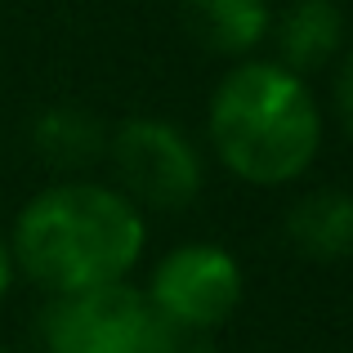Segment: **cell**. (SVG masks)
I'll return each instance as SVG.
<instances>
[{"mask_svg": "<svg viewBox=\"0 0 353 353\" xmlns=\"http://www.w3.org/2000/svg\"><path fill=\"white\" fill-rule=\"evenodd\" d=\"M14 268L45 295H81L134 273L148 246L143 210L112 183L63 179L41 188L14 219Z\"/></svg>", "mask_w": 353, "mask_h": 353, "instance_id": "6da1fadb", "label": "cell"}, {"mask_svg": "<svg viewBox=\"0 0 353 353\" xmlns=\"http://www.w3.org/2000/svg\"><path fill=\"white\" fill-rule=\"evenodd\" d=\"M215 161L250 188H282L322 152V108L309 81L273 59H241L219 77L206 108Z\"/></svg>", "mask_w": 353, "mask_h": 353, "instance_id": "7a4b0ae2", "label": "cell"}, {"mask_svg": "<svg viewBox=\"0 0 353 353\" xmlns=\"http://www.w3.org/2000/svg\"><path fill=\"white\" fill-rule=\"evenodd\" d=\"M241 264L219 241H183L157 259L143 300L157 318L188 331H219L241 304Z\"/></svg>", "mask_w": 353, "mask_h": 353, "instance_id": "3957f363", "label": "cell"}, {"mask_svg": "<svg viewBox=\"0 0 353 353\" xmlns=\"http://www.w3.org/2000/svg\"><path fill=\"white\" fill-rule=\"evenodd\" d=\"M117 183L134 206L183 210L201 192V152L179 125L157 117H134L108 139Z\"/></svg>", "mask_w": 353, "mask_h": 353, "instance_id": "277c9868", "label": "cell"}, {"mask_svg": "<svg viewBox=\"0 0 353 353\" xmlns=\"http://www.w3.org/2000/svg\"><path fill=\"white\" fill-rule=\"evenodd\" d=\"M148 300L130 282L81 295H50L41 313L45 353H143Z\"/></svg>", "mask_w": 353, "mask_h": 353, "instance_id": "5b68a950", "label": "cell"}, {"mask_svg": "<svg viewBox=\"0 0 353 353\" xmlns=\"http://www.w3.org/2000/svg\"><path fill=\"white\" fill-rule=\"evenodd\" d=\"M268 36L277 41L273 63L309 81V72L331 68L345 50V9L336 0H291L273 18Z\"/></svg>", "mask_w": 353, "mask_h": 353, "instance_id": "8992f818", "label": "cell"}, {"mask_svg": "<svg viewBox=\"0 0 353 353\" xmlns=\"http://www.w3.org/2000/svg\"><path fill=\"white\" fill-rule=\"evenodd\" d=\"M183 32L219 59H246L273 32V5L268 0H183Z\"/></svg>", "mask_w": 353, "mask_h": 353, "instance_id": "52a82bcc", "label": "cell"}, {"mask_svg": "<svg viewBox=\"0 0 353 353\" xmlns=\"http://www.w3.org/2000/svg\"><path fill=\"white\" fill-rule=\"evenodd\" d=\"M286 241L304 259H345L353 250V197L340 188H313L286 210Z\"/></svg>", "mask_w": 353, "mask_h": 353, "instance_id": "ba28073f", "label": "cell"}, {"mask_svg": "<svg viewBox=\"0 0 353 353\" xmlns=\"http://www.w3.org/2000/svg\"><path fill=\"white\" fill-rule=\"evenodd\" d=\"M36 152L54 165V170H85L90 161L108 152V134L90 112L81 108H50L36 121Z\"/></svg>", "mask_w": 353, "mask_h": 353, "instance_id": "9c48e42d", "label": "cell"}, {"mask_svg": "<svg viewBox=\"0 0 353 353\" xmlns=\"http://www.w3.org/2000/svg\"><path fill=\"white\" fill-rule=\"evenodd\" d=\"M143 353H215L206 331H188L179 322H165L148 309V336H143Z\"/></svg>", "mask_w": 353, "mask_h": 353, "instance_id": "30bf717a", "label": "cell"}, {"mask_svg": "<svg viewBox=\"0 0 353 353\" xmlns=\"http://www.w3.org/2000/svg\"><path fill=\"white\" fill-rule=\"evenodd\" d=\"M331 99H336V117H340V125H345V134L353 139V50L340 59V68H336Z\"/></svg>", "mask_w": 353, "mask_h": 353, "instance_id": "8fae6325", "label": "cell"}, {"mask_svg": "<svg viewBox=\"0 0 353 353\" xmlns=\"http://www.w3.org/2000/svg\"><path fill=\"white\" fill-rule=\"evenodd\" d=\"M14 277H18V268H14V255H9V241L0 237V300L9 295V286H14Z\"/></svg>", "mask_w": 353, "mask_h": 353, "instance_id": "7c38bea8", "label": "cell"}, {"mask_svg": "<svg viewBox=\"0 0 353 353\" xmlns=\"http://www.w3.org/2000/svg\"><path fill=\"white\" fill-rule=\"evenodd\" d=\"M0 353H14V349H0Z\"/></svg>", "mask_w": 353, "mask_h": 353, "instance_id": "4fadbf2b", "label": "cell"}]
</instances>
